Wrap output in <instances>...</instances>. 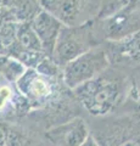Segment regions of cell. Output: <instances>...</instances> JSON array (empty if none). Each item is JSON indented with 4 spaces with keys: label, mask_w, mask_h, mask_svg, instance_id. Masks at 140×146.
<instances>
[{
    "label": "cell",
    "mask_w": 140,
    "mask_h": 146,
    "mask_svg": "<svg viewBox=\"0 0 140 146\" xmlns=\"http://www.w3.org/2000/svg\"><path fill=\"white\" fill-rule=\"evenodd\" d=\"M104 46L110 65L127 72H140V29L117 40H106Z\"/></svg>",
    "instance_id": "52a82bcc"
},
{
    "label": "cell",
    "mask_w": 140,
    "mask_h": 146,
    "mask_svg": "<svg viewBox=\"0 0 140 146\" xmlns=\"http://www.w3.org/2000/svg\"><path fill=\"white\" fill-rule=\"evenodd\" d=\"M130 77V88L128 91L127 99L118 110L133 111L140 113V72L132 73Z\"/></svg>",
    "instance_id": "4fadbf2b"
},
{
    "label": "cell",
    "mask_w": 140,
    "mask_h": 146,
    "mask_svg": "<svg viewBox=\"0 0 140 146\" xmlns=\"http://www.w3.org/2000/svg\"><path fill=\"white\" fill-rule=\"evenodd\" d=\"M99 146H140V113L117 110L105 117H85Z\"/></svg>",
    "instance_id": "7a4b0ae2"
},
{
    "label": "cell",
    "mask_w": 140,
    "mask_h": 146,
    "mask_svg": "<svg viewBox=\"0 0 140 146\" xmlns=\"http://www.w3.org/2000/svg\"><path fill=\"white\" fill-rule=\"evenodd\" d=\"M5 146H51L45 138V131L27 117L4 122Z\"/></svg>",
    "instance_id": "ba28073f"
},
{
    "label": "cell",
    "mask_w": 140,
    "mask_h": 146,
    "mask_svg": "<svg viewBox=\"0 0 140 146\" xmlns=\"http://www.w3.org/2000/svg\"><path fill=\"white\" fill-rule=\"evenodd\" d=\"M90 135V128L84 116L60 123L45 130V138L51 146H79Z\"/></svg>",
    "instance_id": "9c48e42d"
},
{
    "label": "cell",
    "mask_w": 140,
    "mask_h": 146,
    "mask_svg": "<svg viewBox=\"0 0 140 146\" xmlns=\"http://www.w3.org/2000/svg\"><path fill=\"white\" fill-rule=\"evenodd\" d=\"M15 84L29 102L32 111L51 105L68 90L62 78L45 76L35 68H27Z\"/></svg>",
    "instance_id": "277c9868"
},
{
    "label": "cell",
    "mask_w": 140,
    "mask_h": 146,
    "mask_svg": "<svg viewBox=\"0 0 140 146\" xmlns=\"http://www.w3.org/2000/svg\"><path fill=\"white\" fill-rule=\"evenodd\" d=\"M105 42L99 20L79 26H62L57 35L52 60L61 68L67 62Z\"/></svg>",
    "instance_id": "3957f363"
},
{
    "label": "cell",
    "mask_w": 140,
    "mask_h": 146,
    "mask_svg": "<svg viewBox=\"0 0 140 146\" xmlns=\"http://www.w3.org/2000/svg\"><path fill=\"white\" fill-rule=\"evenodd\" d=\"M79 146H99V144H98V141L95 140V138H94V136L90 134Z\"/></svg>",
    "instance_id": "5bb4252c"
},
{
    "label": "cell",
    "mask_w": 140,
    "mask_h": 146,
    "mask_svg": "<svg viewBox=\"0 0 140 146\" xmlns=\"http://www.w3.org/2000/svg\"><path fill=\"white\" fill-rule=\"evenodd\" d=\"M129 88L128 73L110 65L100 74L72 91L85 117H105L116 112L123 105Z\"/></svg>",
    "instance_id": "6da1fadb"
},
{
    "label": "cell",
    "mask_w": 140,
    "mask_h": 146,
    "mask_svg": "<svg viewBox=\"0 0 140 146\" xmlns=\"http://www.w3.org/2000/svg\"><path fill=\"white\" fill-rule=\"evenodd\" d=\"M40 6L64 26H79L98 20L102 0H43Z\"/></svg>",
    "instance_id": "8992f818"
},
{
    "label": "cell",
    "mask_w": 140,
    "mask_h": 146,
    "mask_svg": "<svg viewBox=\"0 0 140 146\" xmlns=\"http://www.w3.org/2000/svg\"><path fill=\"white\" fill-rule=\"evenodd\" d=\"M108 66L110 61L102 43L67 62L62 68V79L67 88L73 90L80 84L100 74Z\"/></svg>",
    "instance_id": "5b68a950"
},
{
    "label": "cell",
    "mask_w": 140,
    "mask_h": 146,
    "mask_svg": "<svg viewBox=\"0 0 140 146\" xmlns=\"http://www.w3.org/2000/svg\"><path fill=\"white\" fill-rule=\"evenodd\" d=\"M31 26L42 44L44 54L51 57L54 49H55L57 35L64 25L56 17H54L50 12H48L42 7L37 15L31 20Z\"/></svg>",
    "instance_id": "8fae6325"
},
{
    "label": "cell",
    "mask_w": 140,
    "mask_h": 146,
    "mask_svg": "<svg viewBox=\"0 0 140 146\" xmlns=\"http://www.w3.org/2000/svg\"><path fill=\"white\" fill-rule=\"evenodd\" d=\"M104 38L117 40L140 29V9L121 10L106 18H98Z\"/></svg>",
    "instance_id": "30bf717a"
},
{
    "label": "cell",
    "mask_w": 140,
    "mask_h": 146,
    "mask_svg": "<svg viewBox=\"0 0 140 146\" xmlns=\"http://www.w3.org/2000/svg\"><path fill=\"white\" fill-rule=\"evenodd\" d=\"M27 67L10 55H0V76L15 84L23 74Z\"/></svg>",
    "instance_id": "7c38bea8"
},
{
    "label": "cell",
    "mask_w": 140,
    "mask_h": 146,
    "mask_svg": "<svg viewBox=\"0 0 140 146\" xmlns=\"http://www.w3.org/2000/svg\"><path fill=\"white\" fill-rule=\"evenodd\" d=\"M38 1H39V3H40V1H43V0H38Z\"/></svg>",
    "instance_id": "9a60e30c"
}]
</instances>
